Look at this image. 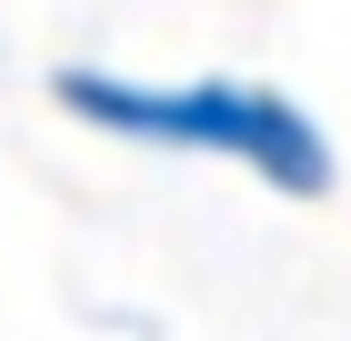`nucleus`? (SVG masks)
Segmentation results:
<instances>
[{
  "mask_svg": "<svg viewBox=\"0 0 351 341\" xmlns=\"http://www.w3.org/2000/svg\"><path fill=\"white\" fill-rule=\"evenodd\" d=\"M51 101L71 121H90V131H110V141H141V151L241 161L251 181H271L281 201H322L341 181L322 121L301 101H281L271 80H121V71H90V60H60Z\"/></svg>",
  "mask_w": 351,
  "mask_h": 341,
  "instance_id": "obj_1",
  "label": "nucleus"
}]
</instances>
